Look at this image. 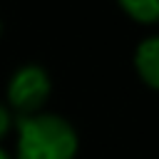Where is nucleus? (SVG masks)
<instances>
[{"label": "nucleus", "instance_id": "nucleus-1", "mask_svg": "<svg viewBox=\"0 0 159 159\" xmlns=\"http://www.w3.org/2000/svg\"><path fill=\"white\" fill-rule=\"evenodd\" d=\"M17 159H75L77 132L57 114L17 117Z\"/></svg>", "mask_w": 159, "mask_h": 159}, {"label": "nucleus", "instance_id": "nucleus-2", "mask_svg": "<svg viewBox=\"0 0 159 159\" xmlns=\"http://www.w3.org/2000/svg\"><path fill=\"white\" fill-rule=\"evenodd\" d=\"M50 77L40 65H25L20 67L12 80L7 82V102L17 112V117L37 114L42 104L50 97Z\"/></svg>", "mask_w": 159, "mask_h": 159}, {"label": "nucleus", "instance_id": "nucleus-3", "mask_svg": "<svg viewBox=\"0 0 159 159\" xmlns=\"http://www.w3.org/2000/svg\"><path fill=\"white\" fill-rule=\"evenodd\" d=\"M134 67L144 80V84H149L152 89H159V35L139 42L134 52Z\"/></svg>", "mask_w": 159, "mask_h": 159}, {"label": "nucleus", "instance_id": "nucleus-4", "mask_svg": "<svg viewBox=\"0 0 159 159\" xmlns=\"http://www.w3.org/2000/svg\"><path fill=\"white\" fill-rule=\"evenodd\" d=\"M117 2L137 22H144V25L159 22V0H117Z\"/></svg>", "mask_w": 159, "mask_h": 159}, {"label": "nucleus", "instance_id": "nucleus-5", "mask_svg": "<svg viewBox=\"0 0 159 159\" xmlns=\"http://www.w3.org/2000/svg\"><path fill=\"white\" fill-rule=\"evenodd\" d=\"M10 124H12V114H10V109H7V107H2V104H0V139L10 132Z\"/></svg>", "mask_w": 159, "mask_h": 159}, {"label": "nucleus", "instance_id": "nucleus-6", "mask_svg": "<svg viewBox=\"0 0 159 159\" xmlns=\"http://www.w3.org/2000/svg\"><path fill=\"white\" fill-rule=\"evenodd\" d=\"M0 159H10V157H7V154H5L2 149H0Z\"/></svg>", "mask_w": 159, "mask_h": 159}, {"label": "nucleus", "instance_id": "nucleus-7", "mask_svg": "<svg viewBox=\"0 0 159 159\" xmlns=\"http://www.w3.org/2000/svg\"><path fill=\"white\" fill-rule=\"evenodd\" d=\"M0 32H2V25H0Z\"/></svg>", "mask_w": 159, "mask_h": 159}]
</instances>
